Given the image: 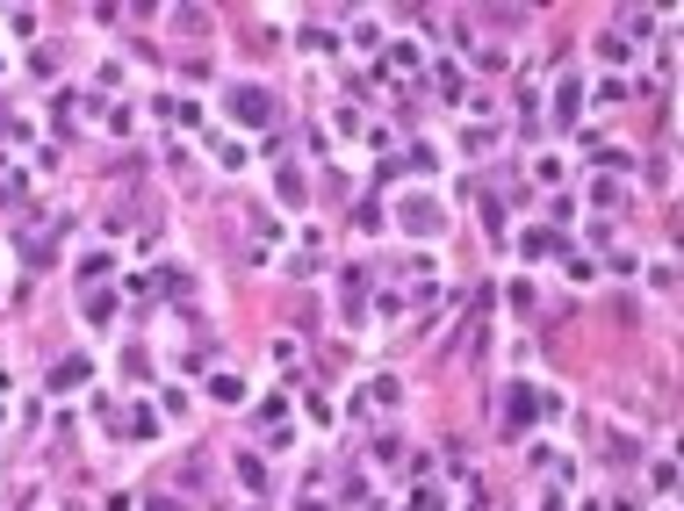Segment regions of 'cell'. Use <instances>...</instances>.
Returning <instances> with one entry per match:
<instances>
[{
    "label": "cell",
    "instance_id": "cell-1",
    "mask_svg": "<svg viewBox=\"0 0 684 511\" xmlns=\"http://www.w3.org/2000/svg\"><path fill=\"white\" fill-rule=\"evenodd\" d=\"M533 410H540V389L511 382V389H504V432H526V425H533Z\"/></svg>",
    "mask_w": 684,
    "mask_h": 511
},
{
    "label": "cell",
    "instance_id": "cell-2",
    "mask_svg": "<svg viewBox=\"0 0 684 511\" xmlns=\"http://www.w3.org/2000/svg\"><path fill=\"white\" fill-rule=\"evenodd\" d=\"M231 108H238V123H267V115H274V102H267L260 87H238V94H231Z\"/></svg>",
    "mask_w": 684,
    "mask_h": 511
},
{
    "label": "cell",
    "instance_id": "cell-3",
    "mask_svg": "<svg viewBox=\"0 0 684 511\" xmlns=\"http://www.w3.org/2000/svg\"><path fill=\"white\" fill-rule=\"evenodd\" d=\"M80 382H87V360H58L51 368V389H80Z\"/></svg>",
    "mask_w": 684,
    "mask_h": 511
},
{
    "label": "cell",
    "instance_id": "cell-4",
    "mask_svg": "<svg viewBox=\"0 0 684 511\" xmlns=\"http://www.w3.org/2000/svg\"><path fill=\"white\" fill-rule=\"evenodd\" d=\"M209 397H216V404H238V397H245V382H238V375H216V382H209Z\"/></svg>",
    "mask_w": 684,
    "mask_h": 511
}]
</instances>
